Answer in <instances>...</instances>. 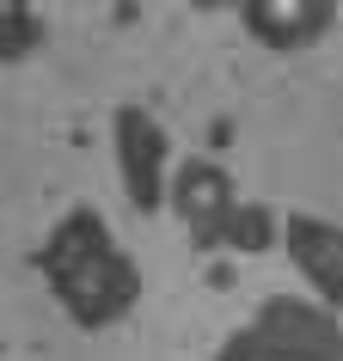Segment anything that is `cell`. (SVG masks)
Wrapping results in <instances>:
<instances>
[{
  "label": "cell",
  "mask_w": 343,
  "mask_h": 361,
  "mask_svg": "<svg viewBox=\"0 0 343 361\" xmlns=\"http://www.w3.org/2000/svg\"><path fill=\"white\" fill-rule=\"evenodd\" d=\"M233 361H337V324L319 306L276 294L258 306V324L233 343Z\"/></svg>",
  "instance_id": "obj_1"
},
{
  "label": "cell",
  "mask_w": 343,
  "mask_h": 361,
  "mask_svg": "<svg viewBox=\"0 0 343 361\" xmlns=\"http://www.w3.org/2000/svg\"><path fill=\"white\" fill-rule=\"evenodd\" d=\"M116 159H123V184H129V196L141 202V209H160V190H166V135L153 129L148 111H116Z\"/></svg>",
  "instance_id": "obj_2"
},
{
  "label": "cell",
  "mask_w": 343,
  "mask_h": 361,
  "mask_svg": "<svg viewBox=\"0 0 343 361\" xmlns=\"http://www.w3.org/2000/svg\"><path fill=\"white\" fill-rule=\"evenodd\" d=\"M166 190H172V209L184 214L196 233H215L233 209H239L227 166H215V159H184V166L166 178Z\"/></svg>",
  "instance_id": "obj_3"
},
{
  "label": "cell",
  "mask_w": 343,
  "mask_h": 361,
  "mask_svg": "<svg viewBox=\"0 0 343 361\" xmlns=\"http://www.w3.org/2000/svg\"><path fill=\"white\" fill-rule=\"evenodd\" d=\"M337 19L331 0H251L246 6V31L270 49H301V43L325 37Z\"/></svg>",
  "instance_id": "obj_4"
},
{
  "label": "cell",
  "mask_w": 343,
  "mask_h": 361,
  "mask_svg": "<svg viewBox=\"0 0 343 361\" xmlns=\"http://www.w3.org/2000/svg\"><path fill=\"white\" fill-rule=\"evenodd\" d=\"M288 245L301 257L306 282L325 288V312H331V306H337V227H325L313 214H294V221H288Z\"/></svg>",
  "instance_id": "obj_5"
}]
</instances>
